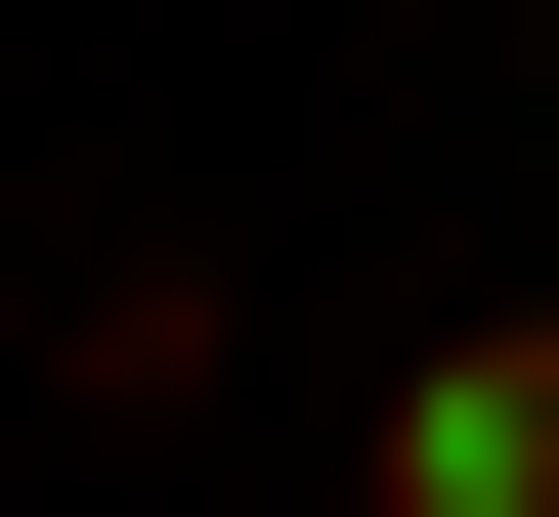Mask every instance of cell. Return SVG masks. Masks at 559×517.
<instances>
[{
  "label": "cell",
  "instance_id": "6da1fadb",
  "mask_svg": "<svg viewBox=\"0 0 559 517\" xmlns=\"http://www.w3.org/2000/svg\"><path fill=\"white\" fill-rule=\"evenodd\" d=\"M388 517H559V302H474V345H388Z\"/></svg>",
  "mask_w": 559,
  "mask_h": 517
}]
</instances>
